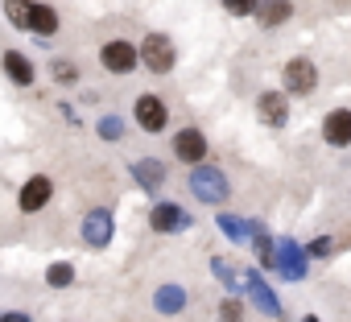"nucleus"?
<instances>
[{"label": "nucleus", "mask_w": 351, "mask_h": 322, "mask_svg": "<svg viewBox=\"0 0 351 322\" xmlns=\"http://www.w3.org/2000/svg\"><path fill=\"white\" fill-rule=\"evenodd\" d=\"M191 195L199 199V203H207V207H219V203H228L232 199V182H228V174L223 170H215V166H191Z\"/></svg>", "instance_id": "1"}, {"label": "nucleus", "mask_w": 351, "mask_h": 322, "mask_svg": "<svg viewBox=\"0 0 351 322\" xmlns=\"http://www.w3.org/2000/svg\"><path fill=\"white\" fill-rule=\"evenodd\" d=\"M99 62H104L108 75H132L141 66V50L132 42H124V38H112V42L99 46Z\"/></svg>", "instance_id": "2"}, {"label": "nucleus", "mask_w": 351, "mask_h": 322, "mask_svg": "<svg viewBox=\"0 0 351 322\" xmlns=\"http://www.w3.org/2000/svg\"><path fill=\"white\" fill-rule=\"evenodd\" d=\"M281 87H285V95H314V87H318V66H314L310 58H289V62L281 66Z\"/></svg>", "instance_id": "3"}, {"label": "nucleus", "mask_w": 351, "mask_h": 322, "mask_svg": "<svg viewBox=\"0 0 351 322\" xmlns=\"http://www.w3.org/2000/svg\"><path fill=\"white\" fill-rule=\"evenodd\" d=\"M136 50H141V62H145L153 75H169L173 62H178V58H173V42H169L165 34H145V42H141Z\"/></svg>", "instance_id": "4"}, {"label": "nucleus", "mask_w": 351, "mask_h": 322, "mask_svg": "<svg viewBox=\"0 0 351 322\" xmlns=\"http://www.w3.org/2000/svg\"><path fill=\"white\" fill-rule=\"evenodd\" d=\"M132 120H136L141 132L157 136V132H165V124H169V108H165V99H157V95H141L136 108H132Z\"/></svg>", "instance_id": "5"}, {"label": "nucleus", "mask_w": 351, "mask_h": 322, "mask_svg": "<svg viewBox=\"0 0 351 322\" xmlns=\"http://www.w3.org/2000/svg\"><path fill=\"white\" fill-rule=\"evenodd\" d=\"M112 236H116L112 211H108V207H91V211L83 215V244H87V248H108Z\"/></svg>", "instance_id": "6"}, {"label": "nucleus", "mask_w": 351, "mask_h": 322, "mask_svg": "<svg viewBox=\"0 0 351 322\" xmlns=\"http://www.w3.org/2000/svg\"><path fill=\"white\" fill-rule=\"evenodd\" d=\"M149 227H153L157 236H178V232L191 227V211L178 207V203H157V207L149 211Z\"/></svg>", "instance_id": "7"}, {"label": "nucleus", "mask_w": 351, "mask_h": 322, "mask_svg": "<svg viewBox=\"0 0 351 322\" xmlns=\"http://www.w3.org/2000/svg\"><path fill=\"white\" fill-rule=\"evenodd\" d=\"M169 153L178 157L182 166H199V161H207V136L199 128H182V132H173Z\"/></svg>", "instance_id": "8"}, {"label": "nucleus", "mask_w": 351, "mask_h": 322, "mask_svg": "<svg viewBox=\"0 0 351 322\" xmlns=\"http://www.w3.org/2000/svg\"><path fill=\"white\" fill-rule=\"evenodd\" d=\"M128 170H132V182H136L145 195H157V190L165 186V178H169L165 161H157V157H136Z\"/></svg>", "instance_id": "9"}, {"label": "nucleus", "mask_w": 351, "mask_h": 322, "mask_svg": "<svg viewBox=\"0 0 351 322\" xmlns=\"http://www.w3.org/2000/svg\"><path fill=\"white\" fill-rule=\"evenodd\" d=\"M50 199H54V182H50L46 174H34V178L21 186V195H17V207H21V215H34V211H42Z\"/></svg>", "instance_id": "10"}, {"label": "nucleus", "mask_w": 351, "mask_h": 322, "mask_svg": "<svg viewBox=\"0 0 351 322\" xmlns=\"http://www.w3.org/2000/svg\"><path fill=\"white\" fill-rule=\"evenodd\" d=\"M322 140L330 149H347L351 145V108H330L322 116Z\"/></svg>", "instance_id": "11"}, {"label": "nucleus", "mask_w": 351, "mask_h": 322, "mask_svg": "<svg viewBox=\"0 0 351 322\" xmlns=\"http://www.w3.org/2000/svg\"><path fill=\"white\" fill-rule=\"evenodd\" d=\"M277 273L289 281L306 277V248H298L293 240H277Z\"/></svg>", "instance_id": "12"}, {"label": "nucleus", "mask_w": 351, "mask_h": 322, "mask_svg": "<svg viewBox=\"0 0 351 322\" xmlns=\"http://www.w3.org/2000/svg\"><path fill=\"white\" fill-rule=\"evenodd\" d=\"M256 112H261V120H265L269 128H285V120H289V99H285V91H265V95L256 99Z\"/></svg>", "instance_id": "13"}, {"label": "nucleus", "mask_w": 351, "mask_h": 322, "mask_svg": "<svg viewBox=\"0 0 351 322\" xmlns=\"http://www.w3.org/2000/svg\"><path fill=\"white\" fill-rule=\"evenodd\" d=\"M244 289L252 293V301H256L269 318H281V301L273 297V289L265 285V277H261V273H252V269H248V273H244Z\"/></svg>", "instance_id": "14"}, {"label": "nucleus", "mask_w": 351, "mask_h": 322, "mask_svg": "<svg viewBox=\"0 0 351 322\" xmlns=\"http://www.w3.org/2000/svg\"><path fill=\"white\" fill-rule=\"evenodd\" d=\"M0 66H5V75L17 83V87H34V79H38V71H34V62L21 54V50H5V58H0Z\"/></svg>", "instance_id": "15"}, {"label": "nucleus", "mask_w": 351, "mask_h": 322, "mask_svg": "<svg viewBox=\"0 0 351 322\" xmlns=\"http://www.w3.org/2000/svg\"><path fill=\"white\" fill-rule=\"evenodd\" d=\"M153 310L165 314V318L182 314V310H186V289H182V285H161V289L153 293Z\"/></svg>", "instance_id": "16"}, {"label": "nucleus", "mask_w": 351, "mask_h": 322, "mask_svg": "<svg viewBox=\"0 0 351 322\" xmlns=\"http://www.w3.org/2000/svg\"><path fill=\"white\" fill-rule=\"evenodd\" d=\"M252 17H256L265 29H277V25H285V21L293 17V5H289V0H261Z\"/></svg>", "instance_id": "17"}, {"label": "nucleus", "mask_w": 351, "mask_h": 322, "mask_svg": "<svg viewBox=\"0 0 351 322\" xmlns=\"http://www.w3.org/2000/svg\"><path fill=\"white\" fill-rule=\"evenodd\" d=\"M58 13L50 9V5H42V0H34V25H29V34H38V38H54L58 34Z\"/></svg>", "instance_id": "18"}, {"label": "nucleus", "mask_w": 351, "mask_h": 322, "mask_svg": "<svg viewBox=\"0 0 351 322\" xmlns=\"http://www.w3.org/2000/svg\"><path fill=\"white\" fill-rule=\"evenodd\" d=\"M5 17L13 29H29L34 25V0H5Z\"/></svg>", "instance_id": "19"}, {"label": "nucleus", "mask_w": 351, "mask_h": 322, "mask_svg": "<svg viewBox=\"0 0 351 322\" xmlns=\"http://www.w3.org/2000/svg\"><path fill=\"white\" fill-rule=\"evenodd\" d=\"M215 223H219V232H223L232 244H244V240H248V219H240V215H228V211H223V215H215Z\"/></svg>", "instance_id": "20"}, {"label": "nucleus", "mask_w": 351, "mask_h": 322, "mask_svg": "<svg viewBox=\"0 0 351 322\" xmlns=\"http://www.w3.org/2000/svg\"><path fill=\"white\" fill-rule=\"evenodd\" d=\"M46 285H54V289H66V285H75V269H71L66 260H54V264L46 269Z\"/></svg>", "instance_id": "21"}, {"label": "nucleus", "mask_w": 351, "mask_h": 322, "mask_svg": "<svg viewBox=\"0 0 351 322\" xmlns=\"http://www.w3.org/2000/svg\"><path fill=\"white\" fill-rule=\"evenodd\" d=\"M211 269H215V277H219V281H223L228 289H236V293L244 289V273H236V269H232V264H228L223 256H215V260H211Z\"/></svg>", "instance_id": "22"}, {"label": "nucleus", "mask_w": 351, "mask_h": 322, "mask_svg": "<svg viewBox=\"0 0 351 322\" xmlns=\"http://www.w3.org/2000/svg\"><path fill=\"white\" fill-rule=\"evenodd\" d=\"M50 75H54V83H62V87H66V83H79V66H75V62H62V58L50 66Z\"/></svg>", "instance_id": "23"}, {"label": "nucleus", "mask_w": 351, "mask_h": 322, "mask_svg": "<svg viewBox=\"0 0 351 322\" xmlns=\"http://www.w3.org/2000/svg\"><path fill=\"white\" fill-rule=\"evenodd\" d=\"M99 136H104V140H120V136H124V120H120V116H104V120H99Z\"/></svg>", "instance_id": "24"}, {"label": "nucleus", "mask_w": 351, "mask_h": 322, "mask_svg": "<svg viewBox=\"0 0 351 322\" xmlns=\"http://www.w3.org/2000/svg\"><path fill=\"white\" fill-rule=\"evenodd\" d=\"M219 322H244V306L236 297H223L219 301Z\"/></svg>", "instance_id": "25"}, {"label": "nucleus", "mask_w": 351, "mask_h": 322, "mask_svg": "<svg viewBox=\"0 0 351 322\" xmlns=\"http://www.w3.org/2000/svg\"><path fill=\"white\" fill-rule=\"evenodd\" d=\"M256 5H261V0H223V9H228L232 17H252Z\"/></svg>", "instance_id": "26"}, {"label": "nucleus", "mask_w": 351, "mask_h": 322, "mask_svg": "<svg viewBox=\"0 0 351 322\" xmlns=\"http://www.w3.org/2000/svg\"><path fill=\"white\" fill-rule=\"evenodd\" d=\"M330 252H335V240L330 236H318V240L306 244V256H330Z\"/></svg>", "instance_id": "27"}, {"label": "nucleus", "mask_w": 351, "mask_h": 322, "mask_svg": "<svg viewBox=\"0 0 351 322\" xmlns=\"http://www.w3.org/2000/svg\"><path fill=\"white\" fill-rule=\"evenodd\" d=\"M0 322H29V314H21V310H13V314H0Z\"/></svg>", "instance_id": "28"}, {"label": "nucleus", "mask_w": 351, "mask_h": 322, "mask_svg": "<svg viewBox=\"0 0 351 322\" xmlns=\"http://www.w3.org/2000/svg\"><path fill=\"white\" fill-rule=\"evenodd\" d=\"M302 322H318V318H314V314H306V318H302Z\"/></svg>", "instance_id": "29"}]
</instances>
